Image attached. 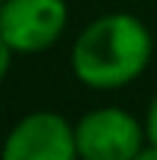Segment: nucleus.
<instances>
[{"instance_id": "6", "label": "nucleus", "mask_w": 157, "mask_h": 160, "mask_svg": "<svg viewBox=\"0 0 157 160\" xmlns=\"http://www.w3.org/2000/svg\"><path fill=\"white\" fill-rule=\"evenodd\" d=\"M12 59H15V51H12V45L0 36V83H3L6 74L12 71Z\"/></svg>"}, {"instance_id": "5", "label": "nucleus", "mask_w": 157, "mask_h": 160, "mask_svg": "<svg viewBox=\"0 0 157 160\" xmlns=\"http://www.w3.org/2000/svg\"><path fill=\"white\" fill-rule=\"evenodd\" d=\"M142 128H145V139H148V145H154V148H157V92H154V98L148 101V107H145Z\"/></svg>"}, {"instance_id": "1", "label": "nucleus", "mask_w": 157, "mask_h": 160, "mask_svg": "<svg viewBox=\"0 0 157 160\" xmlns=\"http://www.w3.org/2000/svg\"><path fill=\"white\" fill-rule=\"evenodd\" d=\"M154 59V36L130 12L98 15L74 36L68 53L71 74L92 92H119L136 83Z\"/></svg>"}, {"instance_id": "7", "label": "nucleus", "mask_w": 157, "mask_h": 160, "mask_svg": "<svg viewBox=\"0 0 157 160\" xmlns=\"http://www.w3.org/2000/svg\"><path fill=\"white\" fill-rule=\"evenodd\" d=\"M134 160H157V148H154V145H145V148H142Z\"/></svg>"}, {"instance_id": "3", "label": "nucleus", "mask_w": 157, "mask_h": 160, "mask_svg": "<svg viewBox=\"0 0 157 160\" xmlns=\"http://www.w3.org/2000/svg\"><path fill=\"white\" fill-rule=\"evenodd\" d=\"M0 160H80L74 125L53 110H33L9 128Z\"/></svg>"}, {"instance_id": "2", "label": "nucleus", "mask_w": 157, "mask_h": 160, "mask_svg": "<svg viewBox=\"0 0 157 160\" xmlns=\"http://www.w3.org/2000/svg\"><path fill=\"white\" fill-rule=\"evenodd\" d=\"M80 160H134L148 145L142 119L125 107H95L74 122Z\"/></svg>"}, {"instance_id": "8", "label": "nucleus", "mask_w": 157, "mask_h": 160, "mask_svg": "<svg viewBox=\"0 0 157 160\" xmlns=\"http://www.w3.org/2000/svg\"><path fill=\"white\" fill-rule=\"evenodd\" d=\"M0 6H3V0H0Z\"/></svg>"}, {"instance_id": "4", "label": "nucleus", "mask_w": 157, "mask_h": 160, "mask_svg": "<svg viewBox=\"0 0 157 160\" xmlns=\"http://www.w3.org/2000/svg\"><path fill=\"white\" fill-rule=\"evenodd\" d=\"M68 27L65 0H3L0 36L15 53H45Z\"/></svg>"}]
</instances>
